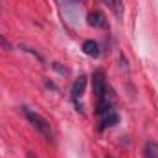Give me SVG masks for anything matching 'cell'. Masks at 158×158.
I'll return each mask as SVG.
<instances>
[{"label":"cell","mask_w":158,"mask_h":158,"mask_svg":"<svg viewBox=\"0 0 158 158\" xmlns=\"http://www.w3.org/2000/svg\"><path fill=\"white\" fill-rule=\"evenodd\" d=\"M103 2L109 6V9H110L118 19L123 17V0H103Z\"/></svg>","instance_id":"cell-7"},{"label":"cell","mask_w":158,"mask_h":158,"mask_svg":"<svg viewBox=\"0 0 158 158\" xmlns=\"http://www.w3.org/2000/svg\"><path fill=\"white\" fill-rule=\"evenodd\" d=\"M99 118H101V129L114 127V125L119 121V116L114 112V110H110V112H107V114H103V116H99Z\"/></svg>","instance_id":"cell-6"},{"label":"cell","mask_w":158,"mask_h":158,"mask_svg":"<svg viewBox=\"0 0 158 158\" xmlns=\"http://www.w3.org/2000/svg\"><path fill=\"white\" fill-rule=\"evenodd\" d=\"M26 158H37V156H35L33 153H28V156H26Z\"/></svg>","instance_id":"cell-10"},{"label":"cell","mask_w":158,"mask_h":158,"mask_svg":"<svg viewBox=\"0 0 158 158\" xmlns=\"http://www.w3.org/2000/svg\"><path fill=\"white\" fill-rule=\"evenodd\" d=\"M86 20H88V26H92V28L109 30V20H107V17H105L101 11H92V13H88Z\"/></svg>","instance_id":"cell-3"},{"label":"cell","mask_w":158,"mask_h":158,"mask_svg":"<svg viewBox=\"0 0 158 158\" xmlns=\"http://www.w3.org/2000/svg\"><path fill=\"white\" fill-rule=\"evenodd\" d=\"M143 156L145 158H158V142H149V143H145Z\"/></svg>","instance_id":"cell-8"},{"label":"cell","mask_w":158,"mask_h":158,"mask_svg":"<svg viewBox=\"0 0 158 158\" xmlns=\"http://www.w3.org/2000/svg\"><path fill=\"white\" fill-rule=\"evenodd\" d=\"M85 86H86V77L85 76H81L79 79L74 81V85H72V99L77 103L79 98H83V94H85Z\"/></svg>","instance_id":"cell-4"},{"label":"cell","mask_w":158,"mask_h":158,"mask_svg":"<svg viewBox=\"0 0 158 158\" xmlns=\"http://www.w3.org/2000/svg\"><path fill=\"white\" fill-rule=\"evenodd\" d=\"M20 110H22V114L26 116V119L31 123V127L40 132L46 140H53V131H52V125H50V121L44 118L40 112H37L35 109H31V107H28V105H24V107H20Z\"/></svg>","instance_id":"cell-1"},{"label":"cell","mask_w":158,"mask_h":158,"mask_svg":"<svg viewBox=\"0 0 158 158\" xmlns=\"http://www.w3.org/2000/svg\"><path fill=\"white\" fill-rule=\"evenodd\" d=\"M0 48H4V50H7V52L13 50V44L6 39V35H2V33H0Z\"/></svg>","instance_id":"cell-9"},{"label":"cell","mask_w":158,"mask_h":158,"mask_svg":"<svg viewBox=\"0 0 158 158\" xmlns=\"http://www.w3.org/2000/svg\"><path fill=\"white\" fill-rule=\"evenodd\" d=\"M83 52H85L88 57H94V59L99 57V53H101V52H99V44L92 39H88V40L83 42Z\"/></svg>","instance_id":"cell-5"},{"label":"cell","mask_w":158,"mask_h":158,"mask_svg":"<svg viewBox=\"0 0 158 158\" xmlns=\"http://www.w3.org/2000/svg\"><path fill=\"white\" fill-rule=\"evenodd\" d=\"M92 88L98 99H107L109 98V86H107V79L101 70H96L92 74Z\"/></svg>","instance_id":"cell-2"}]
</instances>
